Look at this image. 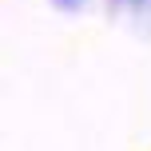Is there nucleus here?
Masks as SVG:
<instances>
[{"mask_svg": "<svg viewBox=\"0 0 151 151\" xmlns=\"http://www.w3.org/2000/svg\"><path fill=\"white\" fill-rule=\"evenodd\" d=\"M64 4H76V0H64Z\"/></svg>", "mask_w": 151, "mask_h": 151, "instance_id": "obj_1", "label": "nucleus"}]
</instances>
